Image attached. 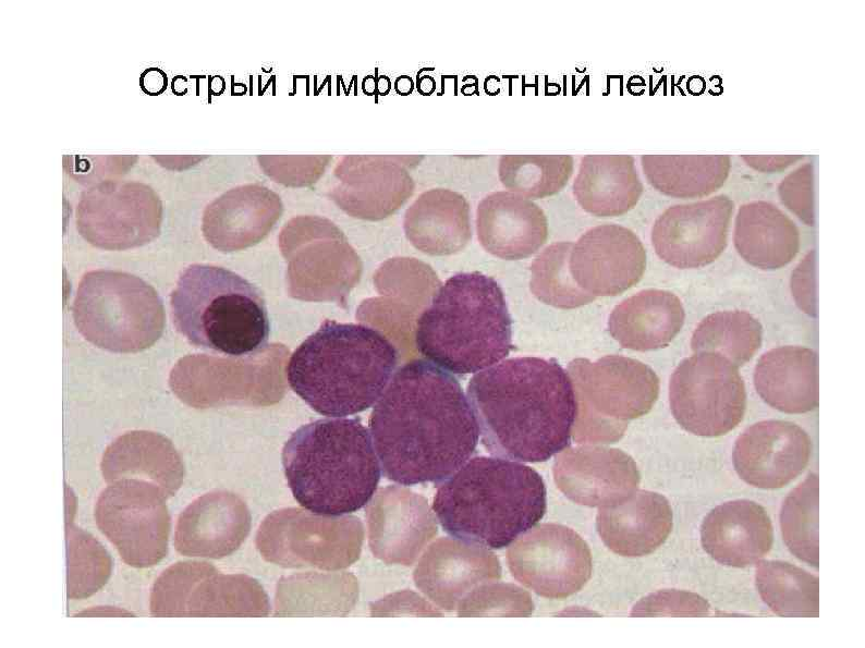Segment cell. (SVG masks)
Returning <instances> with one entry per match:
<instances>
[{
    "label": "cell",
    "instance_id": "cell-5",
    "mask_svg": "<svg viewBox=\"0 0 865 648\" xmlns=\"http://www.w3.org/2000/svg\"><path fill=\"white\" fill-rule=\"evenodd\" d=\"M282 466L297 503L326 517L364 508L382 474L370 432L360 418L332 417L301 426L283 447Z\"/></svg>",
    "mask_w": 865,
    "mask_h": 648
},
{
    "label": "cell",
    "instance_id": "cell-40",
    "mask_svg": "<svg viewBox=\"0 0 865 648\" xmlns=\"http://www.w3.org/2000/svg\"><path fill=\"white\" fill-rule=\"evenodd\" d=\"M710 606L702 596L687 590L662 589L639 600L632 616H708Z\"/></svg>",
    "mask_w": 865,
    "mask_h": 648
},
{
    "label": "cell",
    "instance_id": "cell-26",
    "mask_svg": "<svg viewBox=\"0 0 865 648\" xmlns=\"http://www.w3.org/2000/svg\"><path fill=\"white\" fill-rule=\"evenodd\" d=\"M754 386L771 407L804 414L818 406V356L811 349L783 345L763 354L754 370Z\"/></svg>",
    "mask_w": 865,
    "mask_h": 648
},
{
    "label": "cell",
    "instance_id": "cell-32",
    "mask_svg": "<svg viewBox=\"0 0 865 648\" xmlns=\"http://www.w3.org/2000/svg\"><path fill=\"white\" fill-rule=\"evenodd\" d=\"M756 587L763 601L780 616H818L819 582L784 561L757 562Z\"/></svg>",
    "mask_w": 865,
    "mask_h": 648
},
{
    "label": "cell",
    "instance_id": "cell-34",
    "mask_svg": "<svg viewBox=\"0 0 865 648\" xmlns=\"http://www.w3.org/2000/svg\"><path fill=\"white\" fill-rule=\"evenodd\" d=\"M573 171L571 155H502L498 164L499 180L504 188L527 199L558 194Z\"/></svg>",
    "mask_w": 865,
    "mask_h": 648
},
{
    "label": "cell",
    "instance_id": "cell-27",
    "mask_svg": "<svg viewBox=\"0 0 865 648\" xmlns=\"http://www.w3.org/2000/svg\"><path fill=\"white\" fill-rule=\"evenodd\" d=\"M685 311L680 298L665 290H644L612 310L608 329L619 344L646 352L668 346L680 332Z\"/></svg>",
    "mask_w": 865,
    "mask_h": 648
},
{
    "label": "cell",
    "instance_id": "cell-41",
    "mask_svg": "<svg viewBox=\"0 0 865 648\" xmlns=\"http://www.w3.org/2000/svg\"><path fill=\"white\" fill-rule=\"evenodd\" d=\"M814 166L804 163L785 175L777 187L781 203L800 220L815 225Z\"/></svg>",
    "mask_w": 865,
    "mask_h": 648
},
{
    "label": "cell",
    "instance_id": "cell-24",
    "mask_svg": "<svg viewBox=\"0 0 865 648\" xmlns=\"http://www.w3.org/2000/svg\"><path fill=\"white\" fill-rule=\"evenodd\" d=\"M500 576L498 558L487 548L444 538L430 549L418 578L428 595L453 609L473 589Z\"/></svg>",
    "mask_w": 865,
    "mask_h": 648
},
{
    "label": "cell",
    "instance_id": "cell-39",
    "mask_svg": "<svg viewBox=\"0 0 865 648\" xmlns=\"http://www.w3.org/2000/svg\"><path fill=\"white\" fill-rule=\"evenodd\" d=\"M264 173L276 183L304 187L316 183L331 161L328 155H261L257 157Z\"/></svg>",
    "mask_w": 865,
    "mask_h": 648
},
{
    "label": "cell",
    "instance_id": "cell-8",
    "mask_svg": "<svg viewBox=\"0 0 865 648\" xmlns=\"http://www.w3.org/2000/svg\"><path fill=\"white\" fill-rule=\"evenodd\" d=\"M73 319L88 342L114 353L150 347L166 323L162 302L151 285L136 276L107 269L82 277Z\"/></svg>",
    "mask_w": 865,
    "mask_h": 648
},
{
    "label": "cell",
    "instance_id": "cell-12",
    "mask_svg": "<svg viewBox=\"0 0 865 648\" xmlns=\"http://www.w3.org/2000/svg\"><path fill=\"white\" fill-rule=\"evenodd\" d=\"M162 206L137 182H103L83 193L76 212L80 234L93 246L121 250L145 245L160 233Z\"/></svg>",
    "mask_w": 865,
    "mask_h": 648
},
{
    "label": "cell",
    "instance_id": "cell-9",
    "mask_svg": "<svg viewBox=\"0 0 865 648\" xmlns=\"http://www.w3.org/2000/svg\"><path fill=\"white\" fill-rule=\"evenodd\" d=\"M568 372L576 399L572 435L578 442L618 441L628 420L647 414L659 394L656 372L625 356L574 359Z\"/></svg>",
    "mask_w": 865,
    "mask_h": 648
},
{
    "label": "cell",
    "instance_id": "cell-19",
    "mask_svg": "<svg viewBox=\"0 0 865 648\" xmlns=\"http://www.w3.org/2000/svg\"><path fill=\"white\" fill-rule=\"evenodd\" d=\"M476 231L485 250L502 259L517 260L535 254L546 243L548 221L533 200L497 191L479 201Z\"/></svg>",
    "mask_w": 865,
    "mask_h": 648
},
{
    "label": "cell",
    "instance_id": "cell-29",
    "mask_svg": "<svg viewBox=\"0 0 865 648\" xmlns=\"http://www.w3.org/2000/svg\"><path fill=\"white\" fill-rule=\"evenodd\" d=\"M577 204L596 217H618L632 210L644 186L631 155H585L573 181Z\"/></svg>",
    "mask_w": 865,
    "mask_h": 648
},
{
    "label": "cell",
    "instance_id": "cell-10",
    "mask_svg": "<svg viewBox=\"0 0 865 648\" xmlns=\"http://www.w3.org/2000/svg\"><path fill=\"white\" fill-rule=\"evenodd\" d=\"M669 403L686 431L714 438L733 430L743 419L746 391L738 367L717 353H694L670 377Z\"/></svg>",
    "mask_w": 865,
    "mask_h": 648
},
{
    "label": "cell",
    "instance_id": "cell-14",
    "mask_svg": "<svg viewBox=\"0 0 865 648\" xmlns=\"http://www.w3.org/2000/svg\"><path fill=\"white\" fill-rule=\"evenodd\" d=\"M733 210V200L723 194L668 207L651 229L656 254L679 269L714 262L727 247Z\"/></svg>",
    "mask_w": 865,
    "mask_h": 648
},
{
    "label": "cell",
    "instance_id": "cell-13",
    "mask_svg": "<svg viewBox=\"0 0 865 648\" xmlns=\"http://www.w3.org/2000/svg\"><path fill=\"white\" fill-rule=\"evenodd\" d=\"M507 562L513 576L537 595L565 598L590 577L592 555L586 542L563 525L534 527L512 542Z\"/></svg>",
    "mask_w": 865,
    "mask_h": 648
},
{
    "label": "cell",
    "instance_id": "cell-37",
    "mask_svg": "<svg viewBox=\"0 0 865 648\" xmlns=\"http://www.w3.org/2000/svg\"><path fill=\"white\" fill-rule=\"evenodd\" d=\"M65 537L68 598H88L107 584L111 557L94 536L73 522L65 523Z\"/></svg>",
    "mask_w": 865,
    "mask_h": 648
},
{
    "label": "cell",
    "instance_id": "cell-23",
    "mask_svg": "<svg viewBox=\"0 0 865 648\" xmlns=\"http://www.w3.org/2000/svg\"><path fill=\"white\" fill-rule=\"evenodd\" d=\"M672 526L668 499L647 490H635L622 502L600 508L597 516V530L605 545L624 557L654 552L668 538Z\"/></svg>",
    "mask_w": 865,
    "mask_h": 648
},
{
    "label": "cell",
    "instance_id": "cell-42",
    "mask_svg": "<svg viewBox=\"0 0 865 648\" xmlns=\"http://www.w3.org/2000/svg\"><path fill=\"white\" fill-rule=\"evenodd\" d=\"M790 285L797 307L806 315L817 317L816 252L814 249L795 267Z\"/></svg>",
    "mask_w": 865,
    "mask_h": 648
},
{
    "label": "cell",
    "instance_id": "cell-44",
    "mask_svg": "<svg viewBox=\"0 0 865 648\" xmlns=\"http://www.w3.org/2000/svg\"><path fill=\"white\" fill-rule=\"evenodd\" d=\"M139 85L144 93L150 96H157L167 88V75L158 68H149L142 73Z\"/></svg>",
    "mask_w": 865,
    "mask_h": 648
},
{
    "label": "cell",
    "instance_id": "cell-6",
    "mask_svg": "<svg viewBox=\"0 0 865 648\" xmlns=\"http://www.w3.org/2000/svg\"><path fill=\"white\" fill-rule=\"evenodd\" d=\"M512 320L497 281L480 272L449 278L416 321L415 345L455 375L486 369L511 351Z\"/></svg>",
    "mask_w": 865,
    "mask_h": 648
},
{
    "label": "cell",
    "instance_id": "cell-38",
    "mask_svg": "<svg viewBox=\"0 0 865 648\" xmlns=\"http://www.w3.org/2000/svg\"><path fill=\"white\" fill-rule=\"evenodd\" d=\"M533 601L527 591L513 584H483L460 601L462 616H528Z\"/></svg>",
    "mask_w": 865,
    "mask_h": 648
},
{
    "label": "cell",
    "instance_id": "cell-31",
    "mask_svg": "<svg viewBox=\"0 0 865 648\" xmlns=\"http://www.w3.org/2000/svg\"><path fill=\"white\" fill-rule=\"evenodd\" d=\"M647 182L674 198H699L723 186L731 170L729 155H643Z\"/></svg>",
    "mask_w": 865,
    "mask_h": 648
},
{
    "label": "cell",
    "instance_id": "cell-35",
    "mask_svg": "<svg viewBox=\"0 0 865 648\" xmlns=\"http://www.w3.org/2000/svg\"><path fill=\"white\" fill-rule=\"evenodd\" d=\"M818 476L811 473L784 499L780 528L788 549L803 562L818 568Z\"/></svg>",
    "mask_w": 865,
    "mask_h": 648
},
{
    "label": "cell",
    "instance_id": "cell-18",
    "mask_svg": "<svg viewBox=\"0 0 865 648\" xmlns=\"http://www.w3.org/2000/svg\"><path fill=\"white\" fill-rule=\"evenodd\" d=\"M555 476L559 488L572 500L610 506L630 497L639 473L630 455L619 449L582 447L558 456Z\"/></svg>",
    "mask_w": 865,
    "mask_h": 648
},
{
    "label": "cell",
    "instance_id": "cell-20",
    "mask_svg": "<svg viewBox=\"0 0 865 648\" xmlns=\"http://www.w3.org/2000/svg\"><path fill=\"white\" fill-rule=\"evenodd\" d=\"M282 212L280 197L260 184L229 189L205 209L202 230L222 252L247 247L267 234Z\"/></svg>",
    "mask_w": 865,
    "mask_h": 648
},
{
    "label": "cell",
    "instance_id": "cell-43",
    "mask_svg": "<svg viewBox=\"0 0 865 648\" xmlns=\"http://www.w3.org/2000/svg\"><path fill=\"white\" fill-rule=\"evenodd\" d=\"M744 162L753 170L771 173L785 170L800 161L801 155H742Z\"/></svg>",
    "mask_w": 865,
    "mask_h": 648
},
{
    "label": "cell",
    "instance_id": "cell-28",
    "mask_svg": "<svg viewBox=\"0 0 865 648\" xmlns=\"http://www.w3.org/2000/svg\"><path fill=\"white\" fill-rule=\"evenodd\" d=\"M411 242L431 255L462 250L472 239L471 207L460 193L443 187L422 193L405 213Z\"/></svg>",
    "mask_w": 865,
    "mask_h": 648
},
{
    "label": "cell",
    "instance_id": "cell-16",
    "mask_svg": "<svg viewBox=\"0 0 865 648\" xmlns=\"http://www.w3.org/2000/svg\"><path fill=\"white\" fill-rule=\"evenodd\" d=\"M812 454L809 436L787 420H763L735 440L732 463L739 477L760 489H779L795 479Z\"/></svg>",
    "mask_w": 865,
    "mask_h": 648
},
{
    "label": "cell",
    "instance_id": "cell-2",
    "mask_svg": "<svg viewBox=\"0 0 865 648\" xmlns=\"http://www.w3.org/2000/svg\"><path fill=\"white\" fill-rule=\"evenodd\" d=\"M467 396L482 443L496 456L544 462L570 443L575 392L569 374L555 359L503 360L475 375Z\"/></svg>",
    "mask_w": 865,
    "mask_h": 648
},
{
    "label": "cell",
    "instance_id": "cell-4",
    "mask_svg": "<svg viewBox=\"0 0 865 648\" xmlns=\"http://www.w3.org/2000/svg\"><path fill=\"white\" fill-rule=\"evenodd\" d=\"M432 510L453 538L501 549L543 518L546 488L541 476L519 461L475 456L439 484Z\"/></svg>",
    "mask_w": 865,
    "mask_h": 648
},
{
    "label": "cell",
    "instance_id": "cell-15",
    "mask_svg": "<svg viewBox=\"0 0 865 648\" xmlns=\"http://www.w3.org/2000/svg\"><path fill=\"white\" fill-rule=\"evenodd\" d=\"M646 268V252L638 236L620 224L586 231L570 255L577 285L594 296H614L635 285Z\"/></svg>",
    "mask_w": 865,
    "mask_h": 648
},
{
    "label": "cell",
    "instance_id": "cell-22",
    "mask_svg": "<svg viewBox=\"0 0 865 648\" xmlns=\"http://www.w3.org/2000/svg\"><path fill=\"white\" fill-rule=\"evenodd\" d=\"M246 527L239 499L228 492H208L180 513L174 548L184 557L221 558L239 546Z\"/></svg>",
    "mask_w": 865,
    "mask_h": 648
},
{
    "label": "cell",
    "instance_id": "cell-11",
    "mask_svg": "<svg viewBox=\"0 0 865 648\" xmlns=\"http://www.w3.org/2000/svg\"><path fill=\"white\" fill-rule=\"evenodd\" d=\"M167 496L155 484L135 478L108 484L95 504L98 529L130 566L147 568L168 552Z\"/></svg>",
    "mask_w": 865,
    "mask_h": 648
},
{
    "label": "cell",
    "instance_id": "cell-36",
    "mask_svg": "<svg viewBox=\"0 0 865 648\" xmlns=\"http://www.w3.org/2000/svg\"><path fill=\"white\" fill-rule=\"evenodd\" d=\"M572 242H556L546 247L531 267L532 293L543 303L557 308L580 307L595 298L582 290L572 277Z\"/></svg>",
    "mask_w": 865,
    "mask_h": 648
},
{
    "label": "cell",
    "instance_id": "cell-25",
    "mask_svg": "<svg viewBox=\"0 0 865 648\" xmlns=\"http://www.w3.org/2000/svg\"><path fill=\"white\" fill-rule=\"evenodd\" d=\"M100 470L107 484L143 479L157 485L167 498L176 493L184 477V465L173 443L149 430L127 431L112 441L102 454Z\"/></svg>",
    "mask_w": 865,
    "mask_h": 648
},
{
    "label": "cell",
    "instance_id": "cell-21",
    "mask_svg": "<svg viewBox=\"0 0 865 648\" xmlns=\"http://www.w3.org/2000/svg\"><path fill=\"white\" fill-rule=\"evenodd\" d=\"M704 550L718 563L746 567L770 551L773 528L766 510L751 500H733L714 508L700 526Z\"/></svg>",
    "mask_w": 865,
    "mask_h": 648
},
{
    "label": "cell",
    "instance_id": "cell-7",
    "mask_svg": "<svg viewBox=\"0 0 865 648\" xmlns=\"http://www.w3.org/2000/svg\"><path fill=\"white\" fill-rule=\"evenodd\" d=\"M173 323L192 345L231 357L254 356L270 325L258 288L219 266L191 265L171 293Z\"/></svg>",
    "mask_w": 865,
    "mask_h": 648
},
{
    "label": "cell",
    "instance_id": "cell-30",
    "mask_svg": "<svg viewBox=\"0 0 865 648\" xmlns=\"http://www.w3.org/2000/svg\"><path fill=\"white\" fill-rule=\"evenodd\" d=\"M733 244L750 265L773 270L790 264L800 250L796 224L777 206L756 200L740 206Z\"/></svg>",
    "mask_w": 865,
    "mask_h": 648
},
{
    "label": "cell",
    "instance_id": "cell-33",
    "mask_svg": "<svg viewBox=\"0 0 865 648\" xmlns=\"http://www.w3.org/2000/svg\"><path fill=\"white\" fill-rule=\"evenodd\" d=\"M763 327L745 310H722L706 316L691 338L694 353H717L743 366L760 347Z\"/></svg>",
    "mask_w": 865,
    "mask_h": 648
},
{
    "label": "cell",
    "instance_id": "cell-3",
    "mask_svg": "<svg viewBox=\"0 0 865 648\" xmlns=\"http://www.w3.org/2000/svg\"><path fill=\"white\" fill-rule=\"evenodd\" d=\"M398 360L394 345L375 328L325 319L292 353L285 375L312 409L344 417L379 400Z\"/></svg>",
    "mask_w": 865,
    "mask_h": 648
},
{
    "label": "cell",
    "instance_id": "cell-17",
    "mask_svg": "<svg viewBox=\"0 0 865 648\" xmlns=\"http://www.w3.org/2000/svg\"><path fill=\"white\" fill-rule=\"evenodd\" d=\"M403 156H344L334 168L340 181L329 196L349 215L378 220L400 208L413 194L414 181Z\"/></svg>",
    "mask_w": 865,
    "mask_h": 648
},
{
    "label": "cell",
    "instance_id": "cell-1",
    "mask_svg": "<svg viewBox=\"0 0 865 648\" xmlns=\"http://www.w3.org/2000/svg\"><path fill=\"white\" fill-rule=\"evenodd\" d=\"M369 432L382 475L399 485H439L474 453L479 428L459 381L413 359L375 403Z\"/></svg>",
    "mask_w": 865,
    "mask_h": 648
}]
</instances>
